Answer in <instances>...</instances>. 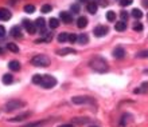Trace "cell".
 <instances>
[{
  "label": "cell",
  "mask_w": 148,
  "mask_h": 127,
  "mask_svg": "<svg viewBox=\"0 0 148 127\" xmlns=\"http://www.w3.org/2000/svg\"><path fill=\"white\" fill-rule=\"evenodd\" d=\"M145 90H148V83H143V84H141L140 93H141V91H145Z\"/></svg>",
  "instance_id": "f35d334b"
},
{
  "label": "cell",
  "mask_w": 148,
  "mask_h": 127,
  "mask_svg": "<svg viewBox=\"0 0 148 127\" xmlns=\"http://www.w3.org/2000/svg\"><path fill=\"white\" fill-rule=\"evenodd\" d=\"M133 30H135V31H143V24L141 23H135Z\"/></svg>",
  "instance_id": "8d00e7d4"
},
{
  "label": "cell",
  "mask_w": 148,
  "mask_h": 127,
  "mask_svg": "<svg viewBox=\"0 0 148 127\" xmlns=\"http://www.w3.org/2000/svg\"><path fill=\"white\" fill-rule=\"evenodd\" d=\"M39 84L42 86L43 88H53L57 86V79L51 75H42V79L39 82Z\"/></svg>",
  "instance_id": "3957f363"
},
{
  "label": "cell",
  "mask_w": 148,
  "mask_h": 127,
  "mask_svg": "<svg viewBox=\"0 0 148 127\" xmlns=\"http://www.w3.org/2000/svg\"><path fill=\"white\" fill-rule=\"evenodd\" d=\"M10 34H11V36H14V38H16V39H20L23 36V35H22V30H20L19 26H14V27L11 28Z\"/></svg>",
  "instance_id": "4fadbf2b"
},
{
  "label": "cell",
  "mask_w": 148,
  "mask_h": 127,
  "mask_svg": "<svg viewBox=\"0 0 148 127\" xmlns=\"http://www.w3.org/2000/svg\"><path fill=\"white\" fill-rule=\"evenodd\" d=\"M67 42H70V43L77 42V35L75 34H69L67 35Z\"/></svg>",
  "instance_id": "1f68e13d"
},
{
  "label": "cell",
  "mask_w": 148,
  "mask_h": 127,
  "mask_svg": "<svg viewBox=\"0 0 148 127\" xmlns=\"http://www.w3.org/2000/svg\"><path fill=\"white\" fill-rule=\"evenodd\" d=\"M136 58H139V59H145V58H148V50L139 51V52L136 54Z\"/></svg>",
  "instance_id": "83f0119b"
},
{
  "label": "cell",
  "mask_w": 148,
  "mask_h": 127,
  "mask_svg": "<svg viewBox=\"0 0 148 127\" xmlns=\"http://www.w3.org/2000/svg\"><path fill=\"white\" fill-rule=\"evenodd\" d=\"M51 9H53V7H51L50 4H45L42 7V9L40 11L43 12V14H49V12H51Z\"/></svg>",
  "instance_id": "f546056e"
},
{
  "label": "cell",
  "mask_w": 148,
  "mask_h": 127,
  "mask_svg": "<svg viewBox=\"0 0 148 127\" xmlns=\"http://www.w3.org/2000/svg\"><path fill=\"white\" fill-rule=\"evenodd\" d=\"M23 27L26 28V31H27L28 34H31V35H34L36 32L35 23H32L30 20H23Z\"/></svg>",
  "instance_id": "8992f818"
},
{
  "label": "cell",
  "mask_w": 148,
  "mask_h": 127,
  "mask_svg": "<svg viewBox=\"0 0 148 127\" xmlns=\"http://www.w3.org/2000/svg\"><path fill=\"white\" fill-rule=\"evenodd\" d=\"M143 4H144L145 7H148V0H144V1H143Z\"/></svg>",
  "instance_id": "b9f144b4"
},
{
  "label": "cell",
  "mask_w": 148,
  "mask_h": 127,
  "mask_svg": "<svg viewBox=\"0 0 148 127\" xmlns=\"http://www.w3.org/2000/svg\"><path fill=\"white\" fill-rule=\"evenodd\" d=\"M11 19V12L7 8H0V20L1 22H7Z\"/></svg>",
  "instance_id": "8fae6325"
},
{
  "label": "cell",
  "mask_w": 148,
  "mask_h": 127,
  "mask_svg": "<svg viewBox=\"0 0 148 127\" xmlns=\"http://www.w3.org/2000/svg\"><path fill=\"white\" fill-rule=\"evenodd\" d=\"M7 50H10L11 52H19V47L16 46V44H14V43H8Z\"/></svg>",
  "instance_id": "4316f807"
},
{
  "label": "cell",
  "mask_w": 148,
  "mask_h": 127,
  "mask_svg": "<svg viewBox=\"0 0 148 127\" xmlns=\"http://www.w3.org/2000/svg\"><path fill=\"white\" fill-rule=\"evenodd\" d=\"M71 102L74 104H93L94 99L90 96H74L71 98Z\"/></svg>",
  "instance_id": "5b68a950"
},
{
  "label": "cell",
  "mask_w": 148,
  "mask_h": 127,
  "mask_svg": "<svg viewBox=\"0 0 148 127\" xmlns=\"http://www.w3.org/2000/svg\"><path fill=\"white\" fill-rule=\"evenodd\" d=\"M89 0H79V3H88Z\"/></svg>",
  "instance_id": "7bdbcfd3"
},
{
  "label": "cell",
  "mask_w": 148,
  "mask_h": 127,
  "mask_svg": "<svg viewBox=\"0 0 148 127\" xmlns=\"http://www.w3.org/2000/svg\"><path fill=\"white\" fill-rule=\"evenodd\" d=\"M71 14H78L79 12V4H71Z\"/></svg>",
  "instance_id": "d6a6232c"
},
{
  "label": "cell",
  "mask_w": 148,
  "mask_h": 127,
  "mask_svg": "<svg viewBox=\"0 0 148 127\" xmlns=\"http://www.w3.org/2000/svg\"><path fill=\"white\" fill-rule=\"evenodd\" d=\"M59 16H61V20H62L65 24H70L73 22V15L70 12H66V11H62L59 12Z\"/></svg>",
  "instance_id": "9c48e42d"
},
{
  "label": "cell",
  "mask_w": 148,
  "mask_h": 127,
  "mask_svg": "<svg viewBox=\"0 0 148 127\" xmlns=\"http://www.w3.org/2000/svg\"><path fill=\"white\" fill-rule=\"evenodd\" d=\"M8 68L11 70V71H19L20 70V63L18 60H11V62L8 63Z\"/></svg>",
  "instance_id": "5bb4252c"
},
{
  "label": "cell",
  "mask_w": 148,
  "mask_h": 127,
  "mask_svg": "<svg viewBox=\"0 0 148 127\" xmlns=\"http://www.w3.org/2000/svg\"><path fill=\"white\" fill-rule=\"evenodd\" d=\"M129 122H132V115H131V114H125V115H123V118H121L120 126H127Z\"/></svg>",
  "instance_id": "e0dca14e"
},
{
  "label": "cell",
  "mask_w": 148,
  "mask_h": 127,
  "mask_svg": "<svg viewBox=\"0 0 148 127\" xmlns=\"http://www.w3.org/2000/svg\"><path fill=\"white\" fill-rule=\"evenodd\" d=\"M49 120H40V122H34V123H28V124H26V126H23V127H40V126H43V124H46Z\"/></svg>",
  "instance_id": "7402d4cb"
},
{
  "label": "cell",
  "mask_w": 148,
  "mask_h": 127,
  "mask_svg": "<svg viewBox=\"0 0 148 127\" xmlns=\"http://www.w3.org/2000/svg\"><path fill=\"white\" fill-rule=\"evenodd\" d=\"M30 115H31V112H24V114H22V115L15 116V118H12V119H8V120H10V122H22V120H24L26 118H28Z\"/></svg>",
  "instance_id": "9a60e30c"
},
{
  "label": "cell",
  "mask_w": 148,
  "mask_h": 127,
  "mask_svg": "<svg viewBox=\"0 0 148 127\" xmlns=\"http://www.w3.org/2000/svg\"><path fill=\"white\" fill-rule=\"evenodd\" d=\"M113 56L116 59H123L125 56V50L123 47H116V48L113 50Z\"/></svg>",
  "instance_id": "7c38bea8"
},
{
  "label": "cell",
  "mask_w": 148,
  "mask_h": 127,
  "mask_svg": "<svg viewBox=\"0 0 148 127\" xmlns=\"http://www.w3.org/2000/svg\"><path fill=\"white\" fill-rule=\"evenodd\" d=\"M90 127H98V126H90Z\"/></svg>",
  "instance_id": "bcb514c9"
},
{
  "label": "cell",
  "mask_w": 148,
  "mask_h": 127,
  "mask_svg": "<svg viewBox=\"0 0 148 127\" xmlns=\"http://www.w3.org/2000/svg\"><path fill=\"white\" fill-rule=\"evenodd\" d=\"M49 26H50V28H58L59 26V20L55 19V18H51L50 20H49Z\"/></svg>",
  "instance_id": "603a6c76"
},
{
  "label": "cell",
  "mask_w": 148,
  "mask_h": 127,
  "mask_svg": "<svg viewBox=\"0 0 148 127\" xmlns=\"http://www.w3.org/2000/svg\"><path fill=\"white\" fill-rule=\"evenodd\" d=\"M125 28H127V23L125 22H123V20H120V22H117L116 24H114V30L119 32L121 31H125Z\"/></svg>",
  "instance_id": "ac0fdd59"
},
{
  "label": "cell",
  "mask_w": 148,
  "mask_h": 127,
  "mask_svg": "<svg viewBox=\"0 0 148 127\" xmlns=\"http://www.w3.org/2000/svg\"><path fill=\"white\" fill-rule=\"evenodd\" d=\"M67 35H69L67 32H61V34L58 35V38H57V39H58V42H59V43L67 42Z\"/></svg>",
  "instance_id": "d4e9b609"
},
{
  "label": "cell",
  "mask_w": 148,
  "mask_h": 127,
  "mask_svg": "<svg viewBox=\"0 0 148 127\" xmlns=\"http://www.w3.org/2000/svg\"><path fill=\"white\" fill-rule=\"evenodd\" d=\"M144 74H148V70H144Z\"/></svg>",
  "instance_id": "f6af8a7d"
},
{
  "label": "cell",
  "mask_w": 148,
  "mask_h": 127,
  "mask_svg": "<svg viewBox=\"0 0 148 127\" xmlns=\"http://www.w3.org/2000/svg\"><path fill=\"white\" fill-rule=\"evenodd\" d=\"M59 127H73L71 124H62V126H59Z\"/></svg>",
  "instance_id": "60d3db41"
},
{
  "label": "cell",
  "mask_w": 148,
  "mask_h": 127,
  "mask_svg": "<svg viewBox=\"0 0 148 127\" xmlns=\"http://www.w3.org/2000/svg\"><path fill=\"white\" fill-rule=\"evenodd\" d=\"M35 27L39 28V31L42 32L40 35H45L46 34V20L43 19V18H38V19L35 20Z\"/></svg>",
  "instance_id": "52a82bcc"
},
{
  "label": "cell",
  "mask_w": 148,
  "mask_h": 127,
  "mask_svg": "<svg viewBox=\"0 0 148 127\" xmlns=\"http://www.w3.org/2000/svg\"><path fill=\"white\" fill-rule=\"evenodd\" d=\"M89 66L93 71H96V72H98V74H104L109 70L108 62H106L104 58H101V56H96V58H93L89 62Z\"/></svg>",
  "instance_id": "6da1fadb"
},
{
  "label": "cell",
  "mask_w": 148,
  "mask_h": 127,
  "mask_svg": "<svg viewBox=\"0 0 148 127\" xmlns=\"http://www.w3.org/2000/svg\"><path fill=\"white\" fill-rule=\"evenodd\" d=\"M106 20H108V22H114V20H116V14H114V11L106 12Z\"/></svg>",
  "instance_id": "484cf974"
},
{
  "label": "cell",
  "mask_w": 148,
  "mask_h": 127,
  "mask_svg": "<svg viewBox=\"0 0 148 127\" xmlns=\"http://www.w3.org/2000/svg\"><path fill=\"white\" fill-rule=\"evenodd\" d=\"M24 106H26V103L22 102V100H10V102H7L5 106H4V111L12 112V111H15L16 108H22V107H24Z\"/></svg>",
  "instance_id": "277c9868"
},
{
  "label": "cell",
  "mask_w": 148,
  "mask_h": 127,
  "mask_svg": "<svg viewBox=\"0 0 148 127\" xmlns=\"http://www.w3.org/2000/svg\"><path fill=\"white\" fill-rule=\"evenodd\" d=\"M77 42L79 43V44H82V46H84V44H88V43H89V36L86 34H81L79 36H77Z\"/></svg>",
  "instance_id": "2e32d148"
},
{
  "label": "cell",
  "mask_w": 148,
  "mask_h": 127,
  "mask_svg": "<svg viewBox=\"0 0 148 127\" xmlns=\"http://www.w3.org/2000/svg\"><path fill=\"white\" fill-rule=\"evenodd\" d=\"M40 79H42V75L36 74V75H34V76H32V83H35V84H39Z\"/></svg>",
  "instance_id": "836d02e7"
},
{
  "label": "cell",
  "mask_w": 148,
  "mask_h": 127,
  "mask_svg": "<svg viewBox=\"0 0 148 127\" xmlns=\"http://www.w3.org/2000/svg\"><path fill=\"white\" fill-rule=\"evenodd\" d=\"M0 54H4V50L1 48V47H0Z\"/></svg>",
  "instance_id": "ee69618b"
},
{
  "label": "cell",
  "mask_w": 148,
  "mask_h": 127,
  "mask_svg": "<svg viewBox=\"0 0 148 127\" xmlns=\"http://www.w3.org/2000/svg\"><path fill=\"white\" fill-rule=\"evenodd\" d=\"M50 58L47 55H43V54H39L32 56L31 59V64L35 66V67H49L50 66Z\"/></svg>",
  "instance_id": "7a4b0ae2"
},
{
  "label": "cell",
  "mask_w": 148,
  "mask_h": 127,
  "mask_svg": "<svg viewBox=\"0 0 148 127\" xmlns=\"http://www.w3.org/2000/svg\"><path fill=\"white\" fill-rule=\"evenodd\" d=\"M132 1L133 0H120V5L121 7H128L132 4Z\"/></svg>",
  "instance_id": "e575fe53"
},
{
  "label": "cell",
  "mask_w": 148,
  "mask_h": 127,
  "mask_svg": "<svg viewBox=\"0 0 148 127\" xmlns=\"http://www.w3.org/2000/svg\"><path fill=\"white\" fill-rule=\"evenodd\" d=\"M132 16L135 19H141V18H143V12H141L139 8H135V9H132Z\"/></svg>",
  "instance_id": "cb8c5ba5"
},
{
  "label": "cell",
  "mask_w": 148,
  "mask_h": 127,
  "mask_svg": "<svg viewBox=\"0 0 148 127\" xmlns=\"http://www.w3.org/2000/svg\"><path fill=\"white\" fill-rule=\"evenodd\" d=\"M100 4H101L102 7H106V5H108V1H106V0H100Z\"/></svg>",
  "instance_id": "ab89813d"
},
{
  "label": "cell",
  "mask_w": 148,
  "mask_h": 127,
  "mask_svg": "<svg viewBox=\"0 0 148 127\" xmlns=\"http://www.w3.org/2000/svg\"><path fill=\"white\" fill-rule=\"evenodd\" d=\"M3 36H5V28L0 26V38H3Z\"/></svg>",
  "instance_id": "74e56055"
},
{
  "label": "cell",
  "mask_w": 148,
  "mask_h": 127,
  "mask_svg": "<svg viewBox=\"0 0 148 127\" xmlns=\"http://www.w3.org/2000/svg\"><path fill=\"white\" fill-rule=\"evenodd\" d=\"M89 122V119L88 118H74V123H88Z\"/></svg>",
  "instance_id": "4dcf8cb0"
},
{
  "label": "cell",
  "mask_w": 148,
  "mask_h": 127,
  "mask_svg": "<svg viewBox=\"0 0 148 127\" xmlns=\"http://www.w3.org/2000/svg\"><path fill=\"white\" fill-rule=\"evenodd\" d=\"M97 9H98V4L96 3V1H88V3H86V11L89 12V14L94 15V14L97 12Z\"/></svg>",
  "instance_id": "30bf717a"
},
{
  "label": "cell",
  "mask_w": 148,
  "mask_h": 127,
  "mask_svg": "<svg viewBox=\"0 0 148 127\" xmlns=\"http://www.w3.org/2000/svg\"><path fill=\"white\" fill-rule=\"evenodd\" d=\"M93 34L97 36V38H102L108 34V27H104V26H97V27L93 30Z\"/></svg>",
  "instance_id": "ba28073f"
},
{
  "label": "cell",
  "mask_w": 148,
  "mask_h": 127,
  "mask_svg": "<svg viewBox=\"0 0 148 127\" xmlns=\"http://www.w3.org/2000/svg\"><path fill=\"white\" fill-rule=\"evenodd\" d=\"M12 82H14V76H12L11 74H4L3 75V83L4 84H11Z\"/></svg>",
  "instance_id": "44dd1931"
},
{
  "label": "cell",
  "mask_w": 148,
  "mask_h": 127,
  "mask_svg": "<svg viewBox=\"0 0 148 127\" xmlns=\"http://www.w3.org/2000/svg\"><path fill=\"white\" fill-rule=\"evenodd\" d=\"M58 55H67V54H77V51L74 48H62V50H58L57 51Z\"/></svg>",
  "instance_id": "ffe728a7"
},
{
  "label": "cell",
  "mask_w": 148,
  "mask_h": 127,
  "mask_svg": "<svg viewBox=\"0 0 148 127\" xmlns=\"http://www.w3.org/2000/svg\"><path fill=\"white\" fill-rule=\"evenodd\" d=\"M128 12L127 11H121L120 12V18H121V20H123V22H127V20H128Z\"/></svg>",
  "instance_id": "d590c367"
},
{
  "label": "cell",
  "mask_w": 148,
  "mask_h": 127,
  "mask_svg": "<svg viewBox=\"0 0 148 127\" xmlns=\"http://www.w3.org/2000/svg\"><path fill=\"white\" fill-rule=\"evenodd\" d=\"M24 12H27V14H34V12H35V7H34L32 4H27V5H24Z\"/></svg>",
  "instance_id": "f1b7e54d"
},
{
  "label": "cell",
  "mask_w": 148,
  "mask_h": 127,
  "mask_svg": "<svg viewBox=\"0 0 148 127\" xmlns=\"http://www.w3.org/2000/svg\"><path fill=\"white\" fill-rule=\"evenodd\" d=\"M86 26H88V19H86L85 16L78 18V20H77V27L78 28H85Z\"/></svg>",
  "instance_id": "d6986e66"
}]
</instances>
